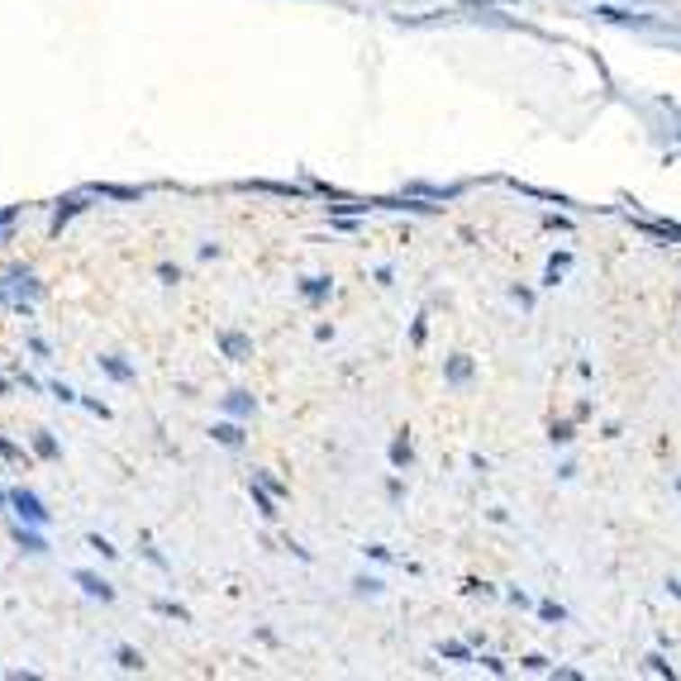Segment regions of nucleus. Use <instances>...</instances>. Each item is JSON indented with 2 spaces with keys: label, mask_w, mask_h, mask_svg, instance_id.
<instances>
[{
  "label": "nucleus",
  "mask_w": 681,
  "mask_h": 681,
  "mask_svg": "<svg viewBox=\"0 0 681 681\" xmlns=\"http://www.w3.org/2000/svg\"><path fill=\"white\" fill-rule=\"evenodd\" d=\"M158 281H162V286H177V281H181V268H177V262H158Z\"/></svg>",
  "instance_id": "nucleus-19"
},
{
  "label": "nucleus",
  "mask_w": 681,
  "mask_h": 681,
  "mask_svg": "<svg viewBox=\"0 0 681 681\" xmlns=\"http://www.w3.org/2000/svg\"><path fill=\"white\" fill-rule=\"evenodd\" d=\"M48 391H53V401H62V405H81V391H72L68 381H48Z\"/></svg>",
  "instance_id": "nucleus-15"
},
{
  "label": "nucleus",
  "mask_w": 681,
  "mask_h": 681,
  "mask_svg": "<svg viewBox=\"0 0 681 681\" xmlns=\"http://www.w3.org/2000/svg\"><path fill=\"white\" fill-rule=\"evenodd\" d=\"M10 514H14V520H24V524H39V529H48V524H53V514H48V505L39 501L34 491H24V486H14V491H10Z\"/></svg>",
  "instance_id": "nucleus-2"
},
{
  "label": "nucleus",
  "mask_w": 681,
  "mask_h": 681,
  "mask_svg": "<svg viewBox=\"0 0 681 681\" xmlns=\"http://www.w3.org/2000/svg\"><path fill=\"white\" fill-rule=\"evenodd\" d=\"M72 581H77V586L91 595V601H101V605H110V601H114V586H110V581H105L101 572H91V568H77V572H72Z\"/></svg>",
  "instance_id": "nucleus-6"
},
{
  "label": "nucleus",
  "mask_w": 681,
  "mask_h": 681,
  "mask_svg": "<svg viewBox=\"0 0 681 681\" xmlns=\"http://www.w3.org/2000/svg\"><path fill=\"white\" fill-rule=\"evenodd\" d=\"M220 353L229 362H248V358H253V343H248V334H239V329H224V334H220Z\"/></svg>",
  "instance_id": "nucleus-7"
},
{
  "label": "nucleus",
  "mask_w": 681,
  "mask_h": 681,
  "mask_svg": "<svg viewBox=\"0 0 681 681\" xmlns=\"http://www.w3.org/2000/svg\"><path fill=\"white\" fill-rule=\"evenodd\" d=\"M29 353H34V358H48V353H53V348H48L39 334H29Z\"/></svg>",
  "instance_id": "nucleus-22"
},
{
  "label": "nucleus",
  "mask_w": 681,
  "mask_h": 681,
  "mask_svg": "<svg viewBox=\"0 0 681 681\" xmlns=\"http://www.w3.org/2000/svg\"><path fill=\"white\" fill-rule=\"evenodd\" d=\"M14 239V224H0V243H10Z\"/></svg>",
  "instance_id": "nucleus-23"
},
{
  "label": "nucleus",
  "mask_w": 681,
  "mask_h": 681,
  "mask_svg": "<svg viewBox=\"0 0 681 681\" xmlns=\"http://www.w3.org/2000/svg\"><path fill=\"white\" fill-rule=\"evenodd\" d=\"M91 201H95V195L91 191H68V195H58V205H53V220H48V234H62V229H68L72 220H77V214L81 210H91Z\"/></svg>",
  "instance_id": "nucleus-3"
},
{
  "label": "nucleus",
  "mask_w": 681,
  "mask_h": 681,
  "mask_svg": "<svg viewBox=\"0 0 681 681\" xmlns=\"http://www.w3.org/2000/svg\"><path fill=\"white\" fill-rule=\"evenodd\" d=\"M81 405H86L91 414H101V420H110V405H105V401H95V395H81Z\"/></svg>",
  "instance_id": "nucleus-20"
},
{
  "label": "nucleus",
  "mask_w": 681,
  "mask_h": 681,
  "mask_svg": "<svg viewBox=\"0 0 681 681\" xmlns=\"http://www.w3.org/2000/svg\"><path fill=\"white\" fill-rule=\"evenodd\" d=\"M153 614H162V620H177V624H186V620H191V610H186V605H177V601H153Z\"/></svg>",
  "instance_id": "nucleus-14"
},
{
  "label": "nucleus",
  "mask_w": 681,
  "mask_h": 681,
  "mask_svg": "<svg viewBox=\"0 0 681 681\" xmlns=\"http://www.w3.org/2000/svg\"><path fill=\"white\" fill-rule=\"evenodd\" d=\"M86 191L95 195V201H120V205H139L148 195L143 186H124V181H91Z\"/></svg>",
  "instance_id": "nucleus-5"
},
{
  "label": "nucleus",
  "mask_w": 681,
  "mask_h": 681,
  "mask_svg": "<svg viewBox=\"0 0 681 681\" xmlns=\"http://www.w3.org/2000/svg\"><path fill=\"white\" fill-rule=\"evenodd\" d=\"M224 410L234 414V420H248V414L258 410V401H253L248 391H229V395H224Z\"/></svg>",
  "instance_id": "nucleus-11"
},
{
  "label": "nucleus",
  "mask_w": 681,
  "mask_h": 681,
  "mask_svg": "<svg viewBox=\"0 0 681 681\" xmlns=\"http://www.w3.org/2000/svg\"><path fill=\"white\" fill-rule=\"evenodd\" d=\"M0 510H10V491L5 486H0Z\"/></svg>",
  "instance_id": "nucleus-24"
},
{
  "label": "nucleus",
  "mask_w": 681,
  "mask_h": 681,
  "mask_svg": "<svg viewBox=\"0 0 681 681\" xmlns=\"http://www.w3.org/2000/svg\"><path fill=\"white\" fill-rule=\"evenodd\" d=\"M101 372H105L110 381H120V386H129V381H134V368H129L120 353H105V358H101Z\"/></svg>",
  "instance_id": "nucleus-9"
},
{
  "label": "nucleus",
  "mask_w": 681,
  "mask_h": 681,
  "mask_svg": "<svg viewBox=\"0 0 681 681\" xmlns=\"http://www.w3.org/2000/svg\"><path fill=\"white\" fill-rule=\"evenodd\" d=\"M114 662H120V672H143L148 667L143 653H139V648H129V643H114Z\"/></svg>",
  "instance_id": "nucleus-13"
},
{
  "label": "nucleus",
  "mask_w": 681,
  "mask_h": 681,
  "mask_svg": "<svg viewBox=\"0 0 681 681\" xmlns=\"http://www.w3.org/2000/svg\"><path fill=\"white\" fill-rule=\"evenodd\" d=\"M248 495H253L258 514H268V520H277V501H272V491L262 486V481H253V477H248Z\"/></svg>",
  "instance_id": "nucleus-10"
},
{
  "label": "nucleus",
  "mask_w": 681,
  "mask_h": 681,
  "mask_svg": "<svg viewBox=\"0 0 681 681\" xmlns=\"http://www.w3.org/2000/svg\"><path fill=\"white\" fill-rule=\"evenodd\" d=\"M10 539H14V548H24L29 558H48V553H53V543H48V534H43L39 524L14 520V524H10Z\"/></svg>",
  "instance_id": "nucleus-4"
},
{
  "label": "nucleus",
  "mask_w": 681,
  "mask_h": 681,
  "mask_svg": "<svg viewBox=\"0 0 681 681\" xmlns=\"http://www.w3.org/2000/svg\"><path fill=\"white\" fill-rule=\"evenodd\" d=\"M48 295V286L39 281V272L29 268V262H10L5 272H0V305L14 310V314H34V305Z\"/></svg>",
  "instance_id": "nucleus-1"
},
{
  "label": "nucleus",
  "mask_w": 681,
  "mask_h": 681,
  "mask_svg": "<svg viewBox=\"0 0 681 681\" xmlns=\"http://www.w3.org/2000/svg\"><path fill=\"white\" fill-rule=\"evenodd\" d=\"M29 448H34L39 462H58L62 458V443H58V434H48V429H39V434L29 439Z\"/></svg>",
  "instance_id": "nucleus-8"
},
{
  "label": "nucleus",
  "mask_w": 681,
  "mask_h": 681,
  "mask_svg": "<svg viewBox=\"0 0 681 681\" xmlns=\"http://www.w3.org/2000/svg\"><path fill=\"white\" fill-rule=\"evenodd\" d=\"M0 458H5V462H14V468H20V462H24V448L14 443V439H5V434H0Z\"/></svg>",
  "instance_id": "nucleus-17"
},
{
  "label": "nucleus",
  "mask_w": 681,
  "mask_h": 681,
  "mask_svg": "<svg viewBox=\"0 0 681 681\" xmlns=\"http://www.w3.org/2000/svg\"><path fill=\"white\" fill-rule=\"evenodd\" d=\"M86 548H91V553H101V558H120V548H114L105 534H86Z\"/></svg>",
  "instance_id": "nucleus-16"
},
{
  "label": "nucleus",
  "mask_w": 681,
  "mask_h": 681,
  "mask_svg": "<svg viewBox=\"0 0 681 681\" xmlns=\"http://www.w3.org/2000/svg\"><path fill=\"white\" fill-rule=\"evenodd\" d=\"M14 386H24L29 395H39V391H43V381H39L34 372H24V368H14Z\"/></svg>",
  "instance_id": "nucleus-18"
},
{
  "label": "nucleus",
  "mask_w": 681,
  "mask_h": 681,
  "mask_svg": "<svg viewBox=\"0 0 681 681\" xmlns=\"http://www.w3.org/2000/svg\"><path fill=\"white\" fill-rule=\"evenodd\" d=\"M143 558H148V562H153V568H158V572H168V558H162V553H158V548H148V539H143Z\"/></svg>",
  "instance_id": "nucleus-21"
},
{
  "label": "nucleus",
  "mask_w": 681,
  "mask_h": 681,
  "mask_svg": "<svg viewBox=\"0 0 681 681\" xmlns=\"http://www.w3.org/2000/svg\"><path fill=\"white\" fill-rule=\"evenodd\" d=\"M210 439H214V443H224V448H243V429H239L234 420H220V424L210 429Z\"/></svg>",
  "instance_id": "nucleus-12"
}]
</instances>
